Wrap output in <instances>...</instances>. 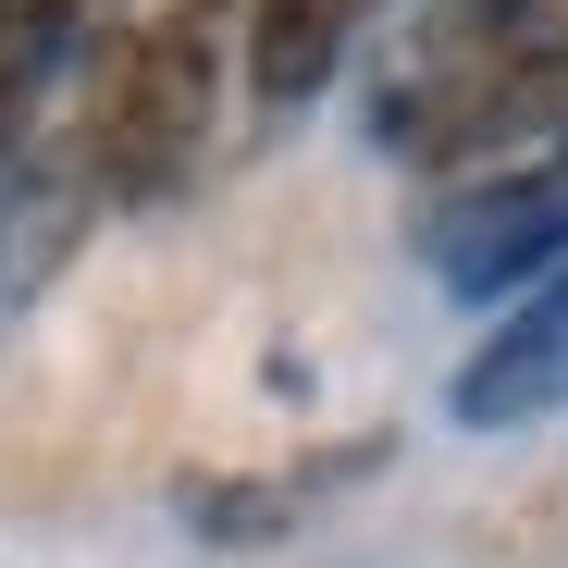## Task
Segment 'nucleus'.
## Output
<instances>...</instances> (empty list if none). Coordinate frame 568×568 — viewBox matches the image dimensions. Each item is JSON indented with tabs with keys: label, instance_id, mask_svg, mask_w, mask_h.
Returning a JSON list of instances; mask_svg holds the SVG:
<instances>
[{
	"label": "nucleus",
	"instance_id": "nucleus-1",
	"mask_svg": "<svg viewBox=\"0 0 568 568\" xmlns=\"http://www.w3.org/2000/svg\"><path fill=\"white\" fill-rule=\"evenodd\" d=\"M247 87V0H161L149 26L100 50L74 100V161L100 199H173L211 161L223 100Z\"/></svg>",
	"mask_w": 568,
	"mask_h": 568
},
{
	"label": "nucleus",
	"instance_id": "nucleus-2",
	"mask_svg": "<svg viewBox=\"0 0 568 568\" xmlns=\"http://www.w3.org/2000/svg\"><path fill=\"white\" fill-rule=\"evenodd\" d=\"M568 87V0H433V26L396 50L384 136L396 149H483Z\"/></svg>",
	"mask_w": 568,
	"mask_h": 568
},
{
	"label": "nucleus",
	"instance_id": "nucleus-3",
	"mask_svg": "<svg viewBox=\"0 0 568 568\" xmlns=\"http://www.w3.org/2000/svg\"><path fill=\"white\" fill-rule=\"evenodd\" d=\"M420 247L445 272V297H519L531 272H556L568 260V136L507 161V173H469L420 223Z\"/></svg>",
	"mask_w": 568,
	"mask_h": 568
},
{
	"label": "nucleus",
	"instance_id": "nucleus-4",
	"mask_svg": "<svg viewBox=\"0 0 568 568\" xmlns=\"http://www.w3.org/2000/svg\"><path fill=\"white\" fill-rule=\"evenodd\" d=\"M469 433H519V420H556L568 408V260L519 284V310L469 346L457 371V396H445Z\"/></svg>",
	"mask_w": 568,
	"mask_h": 568
},
{
	"label": "nucleus",
	"instance_id": "nucleus-5",
	"mask_svg": "<svg viewBox=\"0 0 568 568\" xmlns=\"http://www.w3.org/2000/svg\"><path fill=\"white\" fill-rule=\"evenodd\" d=\"M87 211H100V185H87L74 136H50V149H13V161H0V346H13V334H26V310L62 284V260H74Z\"/></svg>",
	"mask_w": 568,
	"mask_h": 568
},
{
	"label": "nucleus",
	"instance_id": "nucleus-6",
	"mask_svg": "<svg viewBox=\"0 0 568 568\" xmlns=\"http://www.w3.org/2000/svg\"><path fill=\"white\" fill-rule=\"evenodd\" d=\"M384 0H247V100L297 112L310 87H334V62L358 50V26Z\"/></svg>",
	"mask_w": 568,
	"mask_h": 568
},
{
	"label": "nucleus",
	"instance_id": "nucleus-7",
	"mask_svg": "<svg viewBox=\"0 0 568 568\" xmlns=\"http://www.w3.org/2000/svg\"><path fill=\"white\" fill-rule=\"evenodd\" d=\"M87 26H100V0H0V161L26 149L38 100H50V87L74 74Z\"/></svg>",
	"mask_w": 568,
	"mask_h": 568
}]
</instances>
